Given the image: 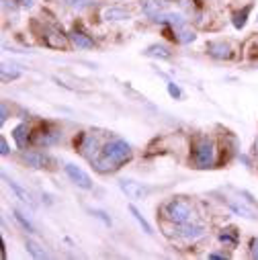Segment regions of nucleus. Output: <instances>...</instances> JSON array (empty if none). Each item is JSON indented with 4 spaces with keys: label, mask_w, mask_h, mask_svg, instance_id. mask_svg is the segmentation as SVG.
<instances>
[{
    "label": "nucleus",
    "mask_w": 258,
    "mask_h": 260,
    "mask_svg": "<svg viewBox=\"0 0 258 260\" xmlns=\"http://www.w3.org/2000/svg\"><path fill=\"white\" fill-rule=\"evenodd\" d=\"M103 154H105L107 158H111L117 166H121V164H125V162L132 160V148H129V144H125L123 140L109 142V144L105 146Z\"/></svg>",
    "instance_id": "nucleus-1"
},
{
    "label": "nucleus",
    "mask_w": 258,
    "mask_h": 260,
    "mask_svg": "<svg viewBox=\"0 0 258 260\" xmlns=\"http://www.w3.org/2000/svg\"><path fill=\"white\" fill-rule=\"evenodd\" d=\"M164 213H166V217L170 219V221H174V223H186L188 221V217H190V207H188V203H184V201H170L168 205H166V209H164Z\"/></svg>",
    "instance_id": "nucleus-2"
},
{
    "label": "nucleus",
    "mask_w": 258,
    "mask_h": 260,
    "mask_svg": "<svg viewBox=\"0 0 258 260\" xmlns=\"http://www.w3.org/2000/svg\"><path fill=\"white\" fill-rule=\"evenodd\" d=\"M119 188L127 194L129 199H146L148 194H150V188L142 182H136V180H129V178H121L119 180Z\"/></svg>",
    "instance_id": "nucleus-3"
},
{
    "label": "nucleus",
    "mask_w": 258,
    "mask_h": 260,
    "mask_svg": "<svg viewBox=\"0 0 258 260\" xmlns=\"http://www.w3.org/2000/svg\"><path fill=\"white\" fill-rule=\"evenodd\" d=\"M213 160H215V148L209 140H203L195 150V162L199 164V168H211Z\"/></svg>",
    "instance_id": "nucleus-4"
},
{
    "label": "nucleus",
    "mask_w": 258,
    "mask_h": 260,
    "mask_svg": "<svg viewBox=\"0 0 258 260\" xmlns=\"http://www.w3.org/2000/svg\"><path fill=\"white\" fill-rule=\"evenodd\" d=\"M66 174L70 176V180H72L76 186L86 188V190L92 188V180H90V176H88L80 166H76V164H66Z\"/></svg>",
    "instance_id": "nucleus-5"
},
{
    "label": "nucleus",
    "mask_w": 258,
    "mask_h": 260,
    "mask_svg": "<svg viewBox=\"0 0 258 260\" xmlns=\"http://www.w3.org/2000/svg\"><path fill=\"white\" fill-rule=\"evenodd\" d=\"M207 53L211 57H217V59H232L234 57V51L228 43L223 41H209L207 43Z\"/></svg>",
    "instance_id": "nucleus-6"
},
{
    "label": "nucleus",
    "mask_w": 258,
    "mask_h": 260,
    "mask_svg": "<svg viewBox=\"0 0 258 260\" xmlns=\"http://www.w3.org/2000/svg\"><path fill=\"white\" fill-rule=\"evenodd\" d=\"M23 160H25L29 166H33V168H45L47 164H51L49 156H45V154H41V152H27V154H23Z\"/></svg>",
    "instance_id": "nucleus-7"
},
{
    "label": "nucleus",
    "mask_w": 258,
    "mask_h": 260,
    "mask_svg": "<svg viewBox=\"0 0 258 260\" xmlns=\"http://www.w3.org/2000/svg\"><path fill=\"white\" fill-rule=\"evenodd\" d=\"M176 234L182 240H197V238H201L205 234V230L201 225H184V223H180V228L176 230Z\"/></svg>",
    "instance_id": "nucleus-8"
},
{
    "label": "nucleus",
    "mask_w": 258,
    "mask_h": 260,
    "mask_svg": "<svg viewBox=\"0 0 258 260\" xmlns=\"http://www.w3.org/2000/svg\"><path fill=\"white\" fill-rule=\"evenodd\" d=\"M43 43L49 45V47H57V49H66L68 47L63 35H59L57 31H45L43 33Z\"/></svg>",
    "instance_id": "nucleus-9"
},
{
    "label": "nucleus",
    "mask_w": 258,
    "mask_h": 260,
    "mask_svg": "<svg viewBox=\"0 0 258 260\" xmlns=\"http://www.w3.org/2000/svg\"><path fill=\"white\" fill-rule=\"evenodd\" d=\"M103 19L105 21H127V19H132V15H129L127 11L123 9H105L103 11Z\"/></svg>",
    "instance_id": "nucleus-10"
},
{
    "label": "nucleus",
    "mask_w": 258,
    "mask_h": 260,
    "mask_svg": "<svg viewBox=\"0 0 258 260\" xmlns=\"http://www.w3.org/2000/svg\"><path fill=\"white\" fill-rule=\"evenodd\" d=\"M9 186H11V188H13L15 192H17V197H19L21 201L29 203L31 207H35V205H37V203H35V199L31 197V192H29V190H25V188H23V186H21L19 182H15V180H9Z\"/></svg>",
    "instance_id": "nucleus-11"
},
{
    "label": "nucleus",
    "mask_w": 258,
    "mask_h": 260,
    "mask_svg": "<svg viewBox=\"0 0 258 260\" xmlns=\"http://www.w3.org/2000/svg\"><path fill=\"white\" fill-rule=\"evenodd\" d=\"M70 39H72V43L76 45V47H82V49H90L92 47V39L88 37V35H84L82 31H72L70 33Z\"/></svg>",
    "instance_id": "nucleus-12"
},
{
    "label": "nucleus",
    "mask_w": 258,
    "mask_h": 260,
    "mask_svg": "<svg viewBox=\"0 0 258 260\" xmlns=\"http://www.w3.org/2000/svg\"><path fill=\"white\" fill-rule=\"evenodd\" d=\"M92 166L96 168V170H101V172H111V170H117L119 166L111 160V158H107L105 154H103V158H94L92 160Z\"/></svg>",
    "instance_id": "nucleus-13"
},
{
    "label": "nucleus",
    "mask_w": 258,
    "mask_h": 260,
    "mask_svg": "<svg viewBox=\"0 0 258 260\" xmlns=\"http://www.w3.org/2000/svg\"><path fill=\"white\" fill-rule=\"evenodd\" d=\"M29 129H27V125L25 123H21V125H17L15 127V132H13V138H15V142H17V146L19 148H25L27 146V140H29Z\"/></svg>",
    "instance_id": "nucleus-14"
},
{
    "label": "nucleus",
    "mask_w": 258,
    "mask_h": 260,
    "mask_svg": "<svg viewBox=\"0 0 258 260\" xmlns=\"http://www.w3.org/2000/svg\"><path fill=\"white\" fill-rule=\"evenodd\" d=\"M146 55H152V57H162V59H170V51H168V47H164V45H150L146 51H144Z\"/></svg>",
    "instance_id": "nucleus-15"
},
{
    "label": "nucleus",
    "mask_w": 258,
    "mask_h": 260,
    "mask_svg": "<svg viewBox=\"0 0 258 260\" xmlns=\"http://www.w3.org/2000/svg\"><path fill=\"white\" fill-rule=\"evenodd\" d=\"M25 248L29 250V254L33 256V258H47V252L37 244V242H33V240H25Z\"/></svg>",
    "instance_id": "nucleus-16"
},
{
    "label": "nucleus",
    "mask_w": 258,
    "mask_h": 260,
    "mask_svg": "<svg viewBox=\"0 0 258 260\" xmlns=\"http://www.w3.org/2000/svg\"><path fill=\"white\" fill-rule=\"evenodd\" d=\"M250 11H252V7L248 5V7H244L242 11H238V13L234 15V27H236V29H244L246 19H248V15H250Z\"/></svg>",
    "instance_id": "nucleus-17"
},
{
    "label": "nucleus",
    "mask_w": 258,
    "mask_h": 260,
    "mask_svg": "<svg viewBox=\"0 0 258 260\" xmlns=\"http://www.w3.org/2000/svg\"><path fill=\"white\" fill-rule=\"evenodd\" d=\"M219 240H221L223 244H230V246H236V244H238V232H236L234 228H228V230H221V234H219Z\"/></svg>",
    "instance_id": "nucleus-18"
},
{
    "label": "nucleus",
    "mask_w": 258,
    "mask_h": 260,
    "mask_svg": "<svg viewBox=\"0 0 258 260\" xmlns=\"http://www.w3.org/2000/svg\"><path fill=\"white\" fill-rule=\"evenodd\" d=\"M129 213H132V215L136 217V221H138V223L144 228V232H146V234H152V225H150V223H148V221L142 217V213H140V211H138L134 205H129Z\"/></svg>",
    "instance_id": "nucleus-19"
},
{
    "label": "nucleus",
    "mask_w": 258,
    "mask_h": 260,
    "mask_svg": "<svg viewBox=\"0 0 258 260\" xmlns=\"http://www.w3.org/2000/svg\"><path fill=\"white\" fill-rule=\"evenodd\" d=\"M15 217H17V221H19V223H21V225H23L27 232L35 234V225H33V223H31V221H29V219H27V217H25V215L19 211V209H15Z\"/></svg>",
    "instance_id": "nucleus-20"
},
{
    "label": "nucleus",
    "mask_w": 258,
    "mask_h": 260,
    "mask_svg": "<svg viewBox=\"0 0 258 260\" xmlns=\"http://www.w3.org/2000/svg\"><path fill=\"white\" fill-rule=\"evenodd\" d=\"M230 207L236 211V213H240L242 217H248V219H256V215L250 211V209H246V207H242V205H236V203H230Z\"/></svg>",
    "instance_id": "nucleus-21"
},
{
    "label": "nucleus",
    "mask_w": 258,
    "mask_h": 260,
    "mask_svg": "<svg viewBox=\"0 0 258 260\" xmlns=\"http://www.w3.org/2000/svg\"><path fill=\"white\" fill-rule=\"evenodd\" d=\"M195 37H197V35L192 33V31H182V29H180L178 35H176V39H178L180 43H190V41H195Z\"/></svg>",
    "instance_id": "nucleus-22"
},
{
    "label": "nucleus",
    "mask_w": 258,
    "mask_h": 260,
    "mask_svg": "<svg viewBox=\"0 0 258 260\" xmlns=\"http://www.w3.org/2000/svg\"><path fill=\"white\" fill-rule=\"evenodd\" d=\"M168 94H170V96H174V99H180V96H182L180 88H178L174 82H168Z\"/></svg>",
    "instance_id": "nucleus-23"
},
{
    "label": "nucleus",
    "mask_w": 258,
    "mask_h": 260,
    "mask_svg": "<svg viewBox=\"0 0 258 260\" xmlns=\"http://www.w3.org/2000/svg\"><path fill=\"white\" fill-rule=\"evenodd\" d=\"M3 78H5V80H9V78L15 80V78H19V72H17V70H11V72H9V66H5V68H3Z\"/></svg>",
    "instance_id": "nucleus-24"
},
{
    "label": "nucleus",
    "mask_w": 258,
    "mask_h": 260,
    "mask_svg": "<svg viewBox=\"0 0 258 260\" xmlns=\"http://www.w3.org/2000/svg\"><path fill=\"white\" fill-rule=\"evenodd\" d=\"M68 3V7H72V9H80V7H84L88 0H66Z\"/></svg>",
    "instance_id": "nucleus-25"
},
{
    "label": "nucleus",
    "mask_w": 258,
    "mask_h": 260,
    "mask_svg": "<svg viewBox=\"0 0 258 260\" xmlns=\"http://www.w3.org/2000/svg\"><path fill=\"white\" fill-rule=\"evenodd\" d=\"M0 115H3V117H0V123H5V121H7V117H9V109H7V103H3V105H0Z\"/></svg>",
    "instance_id": "nucleus-26"
},
{
    "label": "nucleus",
    "mask_w": 258,
    "mask_h": 260,
    "mask_svg": "<svg viewBox=\"0 0 258 260\" xmlns=\"http://www.w3.org/2000/svg\"><path fill=\"white\" fill-rule=\"evenodd\" d=\"M11 150H9V144H7V140L3 138V140H0V154H3V156H7Z\"/></svg>",
    "instance_id": "nucleus-27"
},
{
    "label": "nucleus",
    "mask_w": 258,
    "mask_h": 260,
    "mask_svg": "<svg viewBox=\"0 0 258 260\" xmlns=\"http://www.w3.org/2000/svg\"><path fill=\"white\" fill-rule=\"evenodd\" d=\"M250 254H252L254 258H258V240H252V244H250Z\"/></svg>",
    "instance_id": "nucleus-28"
},
{
    "label": "nucleus",
    "mask_w": 258,
    "mask_h": 260,
    "mask_svg": "<svg viewBox=\"0 0 258 260\" xmlns=\"http://www.w3.org/2000/svg\"><path fill=\"white\" fill-rule=\"evenodd\" d=\"M209 258H230V254H219V252H213V254H209Z\"/></svg>",
    "instance_id": "nucleus-29"
},
{
    "label": "nucleus",
    "mask_w": 258,
    "mask_h": 260,
    "mask_svg": "<svg viewBox=\"0 0 258 260\" xmlns=\"http://www.w3.org/2000/svg\"><path fill=\"white\" fill-rule=\"evenodd\" d=\"M256 146H258V142H256Z\"/></svg>",
    "instance_id": "nucleus-30"
}]
</instances>
